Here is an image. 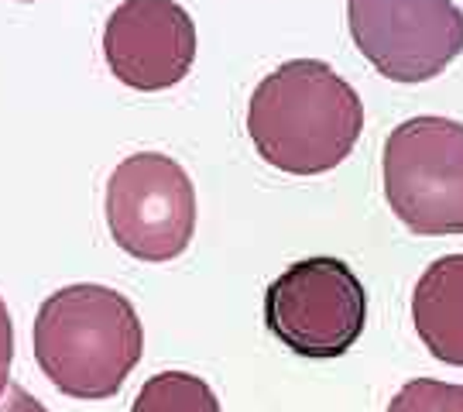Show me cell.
Wrapping results in <instances>:
<instances>
[{
	"mask_svg": "<svg viewBox=\"0 0 463 412\" xmlns=\"http://www.w3.org/2000/svg\"><path fill=\"white\" fill-rule=\"evenodd\" d=\"M364 131V103L319 59H292L258 82L248 134L258 155L288 176H323L347 158Z\"/></svg>",
	"mask_w": 463,
	"mask_h": 412,
	"instance_id": "cell-1",
	"label": "cell"
},
{
	"mask_svg": "<svg viewBox=\"0 0 463 412\" xmlns=\"http://www.w3.org/2000/svg\"><path fill=\"white\" fill-rule=\"evenodd\" d=\"M141 350L145 330L137 310L107 285H66L38 306L34 361L62 396H117Z\"/></svg>",
	"mask_w": 463,
	"mask_h": 412,
	"instance_id": "cell-2",
	"label": "cell"
},
{
	"mask_svg": "<svg viewBox=\"0 0 463 412\" xmlns=\"http://www.w3.org/2000/svg\"><path fill=\"white\" fill-rule=\"evenodd\" d=\"M384 196L412 234H463V124L412 117L384 141Z\"/></svg>",
	"mask_w": 463,
	"mask_h": 412,
	"instance_id": "cell-3",
	"label": "cell"
},
{
	"mask_svg": "<svg viewBox=\"0 0 463 412\" xmlns=\"http://www.w3.org/2000/svg\"><path fill=\"white\" fill-rule=\"evenodd\" d=\"M367 292L354 268L316 254L288 264L265 292V323L298 358L330 361L364 333Z\"/></svg>",
	"mask_w": 463,
	"mask_h": 412,
	"instance_id": "cell-4",
	"label": "cell"
},
{
	"mask_svg": "<svg viewBox=\"0 0 463 412\" xmlns=\"http://www.w3.org/2000/svg\"><path fill=\"white\" fill-rule=\"evenodd\" d=\"M107 227L120 251L141 262H172L193 244L196 189L162 151H137L107 182Z\"/></svg>",
	"mask_w": 463,
	"mask_h": 412,
	"instance_id": "cell-5",
	"label": "cell"
},
{
	"mask_svg": "<svg viewBox=\"0 0 463 412\" xmlns=\"http://www.w3.org/2000/svg\"><path fill=\"white\" fill-rule=\"evenodd\" d=\"M354 45L392 82H426L463 52L453 0H347Z\"/></svg>",
	"mask_w": 463,
	"mask_h": 412,
	"instance_id": "cell-6",
	"label": "cell"
},
{
	"mask_svg": "<svg viewBox=\"0 0 463 412\" xmlns=\"http://www.w3.org/2000/svg\"><path fill=\"white\" fill-rule=\"evenodd\" d=\"M103 55L117 80L158 93L196 62V28L175 0H124L103 28Z\"/></svg>",
	"mask_w": 463,
	"mask_h": 412,
	"instance_id": "cell-7",
	"label": "cell"
},
{
	"mask_svg": "<svg viewBox=\"0 0 463 412\" xmlns=\"http://www.w3.org/2000/svg\"><path fill=\"white\" fill-rule=\"evenodd\" d=\"M412 323L432 358L463 368V254H447L419 275Z\"/></svg>",
	"mask_w": 463,
	"mask_h": 412,
	"instance_id": "cell-8",
	"label": "cell"
},
{
	"mask_svg": "<svg viewBox=\"0 0 463 412\" xmlns=\"http://www.w3.org/2000/svg\"><path fill=\"white\" fill-rule=\"evenodd\" d=\"M131 412H220V398L199 375L162 371L145 381Z\"/></svg>",
	"mask_w": 463,
	"mask_h": 412,
	"instance_id": "cell-9",
	"label": "cell"
},
{
	"mask_svg": "<svg viewBox=\"0 0 463 412\" xmlns=\"http://www.w3.org/2000/svg\"><path fill=\"white\" fill-rule=\"evenodd\" d=\"M388 412H463V385L415 378L398 388Z\"/></svg>",
	"mask_w": 463,
	"mask_h": 412,
	"instance_id": "cell-10",
	"label": "cell"
},
{
	"mask_svg": "<svg viewBox=\"0 0 463 412\" xmlns=\"http://www.w3.org/2000/svg\"><path fill=\"white\" fill-rule=\"evenodd\" d=\"M11 358H14V327H11V313L0 299V396L11 381Z\"/></svg>",
	"mask_w": 463,
	"mask_h": 412,
	"instance_id": "cell-11",
	"label": "cell"
},
{
	"mask_svg": "<svg viewBox=\"0 0 463 412\" xmlns=\"http://www.w3.org/2000/svg\"><path fill=\"white\" fill-rule=\"evenodd\" d=\"M0 412H49V409H45L28 388L7 381V388H4V396H0Z\"/></svg>",
	"mask_w": 463,
	"mask_h": 412,
	"instance_id": "cell-12",
	"label": "cell"
},
{
	"mask_svg": "<svg viewBox=\"0 0 463 412\" xmlns=\"http://www.w3.org/2000/svg\"><path fill=\"white\" fill-rule=\"evenodd\" d=\"M21 4H32V0H21Z\"/></svg>",
	"mask_w": 463,
	"mask_h": 412,
	"instance_id": "cell-13",
	"label": "cell"
}]
</instances>
